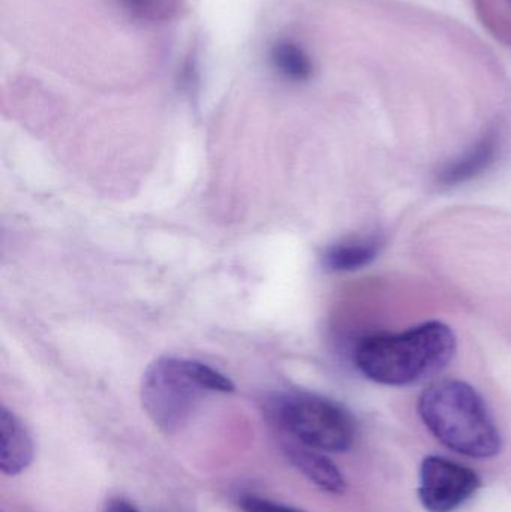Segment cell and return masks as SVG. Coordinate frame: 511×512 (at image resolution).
I'll return each mask as SVG.
<instances>
[{
	"label": "cell",
	"instance_id": "obj_4",
	"mask_svg": "<svg viewBox=\"0 0 511 512\" xmlns=\"http://www.w3.org/2000/svg\"><path fill=\"white\" fill-rule=\"evenodd\" d=\"M276 426L299 444L326 453H344L353 447L356 423L353 415L333 400L312 393H288L269 406Z\"/></svg>",
	"mask_w": 511,
	"mask_h": 512
},
{
	"label": "cell",
	"instance_id": "obj_2",
	"mask_svg": "<svg viewBox=\"0 0 511 512\" xmlns=\"http://www.w3.org/2000/svg\"><path fill=\"white\" fill-rule=\"evenodd\" d=\"M419 414L429 432L462 456L491 459L501 450L494 417L476 388L458 379L429 385L419 399Z\"/></svg>",
	"mask_w": 511,
	"mask_h": 512
},
{
	"label": "cell",
	"instance_id": "obj_1",
	"mask_svg": "<svg viewBox=\"0 0 511 512\" xmlns=\"http://www.w3.org/2000/svg\"><path fill=\"white\" fill-rule=\"evenodd\" d=\"M458 340L449 325L425 322L402 333L366 337L356 349V366L377 384L402 387L443 370L455 357Z\"/></svg>",
	"mask_w": 511,
	"mask_h": 512
},
{
	"label": "cell",
	"instance_id": "obj_5",
	"mask_svg": "<svg viewBox=\"0 0 511 512\" xmlns=\"http://www.w3.org/2000/svg\"><path fill=\"white\" fill-rule=\"evenodd\" d=\"M482 487L477 472L444 457L431 456L420 468L419 498L429 512H453Z\"/></svg>",
	"mask_w": 511,
	"mask_h": 512
},
{
	"label": "cell",
	"instance_id": "obj_12",
	"mask_svg": "<svg viewBox=\"0 0 511 512\" xmlns=\"http://www.w3.org/2000/svg\"><path fill=\"white\" fill-rule=\"evenodd\" d=\"M119 2L141 17H156L159 12H165L167 0H119Z\"/></svg>",
	"mask_w": 511,
	"mask_h": 512
},
{
	"label": "cell",
	"instance_id": "obj_13",
	"mask_svg": "<svg viewBox=\"0 0 511 512\" xmlns=\"http://www.w3.org/2000/svg\"><path fill=\"white\" fill-rule=\"evenodd\" d=\"M107 512H140L125 499H113L107 505Z\"/></svg>",
	"mask_w": 511,
	"mask_h": 512
},
{
	"label": "cell",
	"instance_id": "obj_7",
	"mask_svg": "<svg viewBox=\"0 0 511 512\" xmlns=\"http://www.w3.org/2000/svg\"><path fill=\"white\" fill-rule=\"evenodd\" d=\"M285 454L297 471L302 472L311 483L324 492L339 495L347 489L344 475L338 466L329 457L321 454L320 450L303 444H291L285 448Z\"/></svg>",
	"mask_w": 511,
	"mask_h": 512
},
{
	"label": "cell",
	"instance_id": "obj_8",
	"mask_svg": "<svg viewBox=\"0 0 511 512\" xmlns=\"http://www.w3.org/2000/svg\"><path fill=\"white\" fill-rule=\"evenodd\" d=\"M497 152V138H495V135H488V137L480 140L476 146L471 147L464 155L446 165L438 179L447 186L470 182V180L476 179L483 171L491 167L492 162L497 158Z\"/></svg>",
	"mask_w": 511,
	"mask_h": 512
},
{
	"label": "cell",
	"instance_id": "obj_9",
	"mask_svg": "<svg viewBox=\"0 0 511 512\" xmlns=\"http://www.w3.org/2000/svg\"><path fill=\"white\" fill-rule=\"evenodd\" d=\"M380 248L381 242L377 237L338 243L324 252L323 264L332 271L359 270L377 258Z\"/></svg>",
	"mask_w": 511,
	"mask_h": 512
},
{
	"label": "cell",
	"instance_id": "obj_10",
	"mask_svg": "<svg viewBox=\"0 0 511 512\" xmlns=\"http://www.w3.org/2000/svg\"><path fill=\"white\" fill-rule=\"evenodd\" d=\"M270 62L285 80L294 81V83L308 81L314 69L311 57L306 54V51L290 41H281L273 45L270 51Z\"/></svg>",
	"mask_w": 511,
	"mask_h": 512
},
{
	"label": "cell",
	"instance_id": "obj_6",
	"mask_svg": "<svg viewBox=\"0 0 511 512\" xmlns=\"http://www.w3.org/2000/svg\"><path fill=\"white\" fill-rule=\"evenodd\" d=\"M35 444L23 421L9 411L0 408V469L8 477H17L33 462Z\"/></svg>",
	"mask_w": 511,
	"mask_h": 512
},
{
	"label": "cell",
	"instance_id": "obj_3",
	"mask_svg": "<svg viewBox=\"0 0 511 512\" xmlns=\"http://www.w3.org/2000/svg\"><path fill=\"white\" fill-rule=\"evenodd\" d=\"M233 393L227 376L207 364L185 358H159L141 384L144 411L161 432H179L191 420L204 393Z\"/></svg>",
	"mask_w": 511,
	"mask_h": 512
},
{
	"label": "cell",
	"instance_id": "obj_11",
	"mask_svg": "<svg viewBox=\"0 0 511 512\" xmlns=\"http://www.w3.org/2000/svg\"><path fill=\"white\" fill-rule=\"evenodd\" d=\"M476 6L485 26L511 45V0H476Z\"/></svg>",
	"mask_w": 511,
	"mask_h": 512
}]
</instances>
